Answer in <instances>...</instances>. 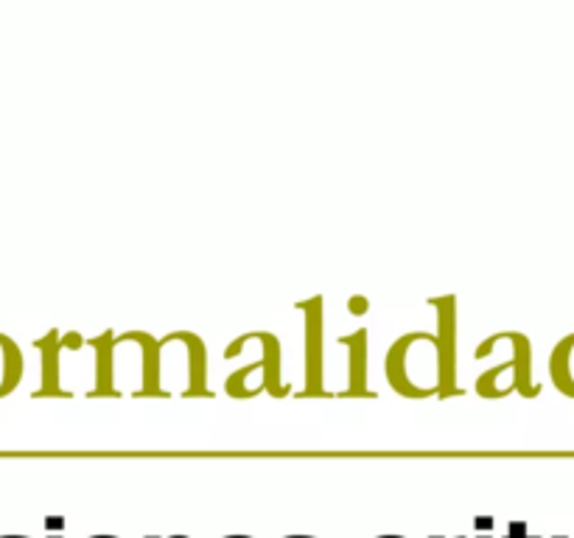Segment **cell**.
Here are the masks:
<instances>
[{
  "instance_id": "obj_11",
  "label": "cell",
  "mask_w": 574,
  "mask_h": 538,
  "mask_svg": "<svg viewBox=\"0 0 574 538\" xmlns=\"http://www.w3.org/2000/svg\"><path fill=\"white\" fill-rule=\"evenodd\" d=\"M42 353V387L36 390V395H67L60 387V356H62V340L60 331H51L49 337H42L36 342Z\"/></svg>"
},
{
  "instance_id": "obj_10",
  "label": "cell",
  "mask_w": 574,
  "mask_h": 538,
  "mask_svg": "<svg viewBox=\"0 0 574 538\" xmlns=\"http://www.w3.org/2000/svg\"><path fill=\"white\" fill-rule=\"evenodd\" d=\"M550 379L566 399H574V331L563 337L550 353Z\"/></svg>"
},
{
  "instance_id": "obj_13",
  "label": "cell",
  "mask_w": 574,
  "mask_h": 538,
  "mask_svg": "<svg viewBox=\"0 0 574 538\" xmlns=\"http://www.w3.org/2000/svg\"><path fill=\"white\" fill-rule=\"evenodd\" d=\"M504 538H539V536H530V527H526V521H510L508 536Z\"/></svg>"
},
{
  "instance_id": "obj_7",
  "label": "cell",
  "mask_w": 574,
  "mask_h": 538,
  "mask_svg": "<svg viewBox=\"0 0 574 538\" xmlns=\"http://www.w3.org/2000/svg\"><path fill=\"white\" fill-rule=\"evenodd\" d=\"M340 345L347 351V387L336 395H345V399H373L376 393L367 384V329L340 337Z\"/></svg>"
},
{
  "instance_id": "obj_2",
  "label": "cell",
  "mask_w": 574,
  "mask_h": 538,
  "mask_svg": "<svg viewBox=\"0 0 574 538\" xmlns=\"http://www.w3.org/2000/svg\"><path fill=\"white\" fill-rule=\"evenodd\" d=\"M258 340L263 345V356L252 365L241 368V371L230 373L228 384H225V393L230 399H252L258 393H270L275 399H286L292 393V384L283 382V351H281V340H278L272 331H247V334H239L228 348H225V359H236L241 351H244L247 342Z\"/></svg>"
},
{
  "instance_id": "obj_6",
  "label": "cell",
  "mask_w": 574,
  "mask_h": 538,
  "mask_svg": "<svg viewBox=\"0 0 574 538\" xmlns=\"http://www.w3.org/2000/svg\"><path fill=\"white\" fill-rule=\"evenodd\" d=\"M121 342H132L144 353V368H140V387L135 390V399H168V390L163 387V351L160 340L149 331H126L118 337Z\"/></svg>"
},
{
  "instance_id": "obj_20",
  "label": "cell",
  "mask_w": 574,
  "mask_h": 538,
  "mask_svg": "<svg viewBox=\"0 0 574 538\" xmlns=\"http://www.w3.org/2000/svg\"><path fill=\"white\" fill-rule=\"evenodd\" d=\"M3 538H29V536H3Z\"/></svg>"
},
{
  "instance_id": "obj_3",
  "label": "cell",
  "mask_w": 574,
  "mask_h": 538,
  "mask_svg": "<svg viewBox=\"0 0 574 538\" xmlns=\"http://www.w3.org/2000/svg\"><path fill=\"white\" fill-rule=\"evenodd\" d=\"M499 337L513 345V356L502 365L484 371L477 379V393L482 399L499 401L508 399L510 390H513L524 399H539L541 384H535L533 379V342H530V337L521 334V331H499Z\"/></svg>"
},
{
  "instance_id": "obj_22",
  "label": "cell",
  "mask_w": 574,
  "mask_h": 538,
  "mask_svg": "<svg viewBox=\"0 0 574 538\" xmlns=\"http://www.w3.org/2000/svg\"><path fill=\"white\" fill-rule=\"evenodd\" d=\"M93 538H118V536H93Z\"/></svg>"
},
{
  "instance_id": "obj_25",
  "label": "cell",
  "mask_w": 574,
  "mask_h": 538,
  "mask_svg": "<svg viewBox=\"0 0 574 538\" xmlns=\"http://www.w3.org/2000/svg\"><path fill=\"white\" fill-rule=\"evenodd\" d=\"M174 538H188V536H174Z\"/></svg>"
},
{
  "instance_id": "obj_9",
  "label": "cell",
  "mask_w": 574,
  "mask_h": 538,
  "mask_svg": "<svg viewBox=\"0 0 574 538\" xmlns=\"http://www.w3.org/2000/svg\"><path fill=\"white\" fill-rule=\"evenodd\" d=\"M87 345L96 353V387L91 390V399H104V395H121V390L115 387V334L113 331H104V334L87 340Z\"/></svg>"
},
{
  "instance_id": "obj_17",
  "label": "cell",
  "mask_w": 574,
  "mask_h": 538,
  "mask_svg": "<svg viewBox=\"0 0 574 538\" xmlns=\"http://www.w3.org/2000/svg\"><path fill=\"white\" fill-rule=\"evenodd\" d=\"M477 538H491V532H479Z\"/></svg>"
},
{
  "instance_id": "obj_4",
  "label": "cell",
  "mask_w": 574,
  "mask_h": 538,
  "mask_svg": "<svg viewBox=\"0 0 574 538\" xmlns=\"http://www.w3.org/2000/svg\"><path fill=\"white\" fill-rule=\"evenodd\" d=\"M429 306L437 314V359H440V376H437V399H455L462 395L457 379V298L440 294L431 298Z\"/></svg>"
},
{
  "instance_id": "obj_19",
  "label": "cell",
  "mask_w": 574,
  "mask_h": 538,
  "mask_svg": "<svg viewBox=\"0 0 574 538\" xmlns=\"http://www.w3.org/2000/svg\"><path fill=\"white\" fill-rule=\"evenodd\" d=\"M429 538H443V536H429ZM455 538H466V536H455Z\"/></svg>"
},
{
  "instance_id": "obj_12",
  "label": "cell",
  "mask_w": 574,
  "mask_h": 538,
  "mask_svg": "<svg viewBox=\"0 0 574 538\" xmlns=\"http://www.w3.org/2000/svg\"><path fill=\"white\" fill-rule=\"evenodd\" d=\"M347 311H351V314H367V311H371V300H367L365 294H356V298L347 300Z\"/></svg>"
},
{
  "instance_id": "obj_14",
  "label": "cell",
  "mask_w": 574,
  "mask_h": 538,
  "mask_svg": "<svg viewBox=\"0 0 574 538\" xmlns=\"http://www.w3.org/2000/svg\"><path fill=\"white\" fill-rule=\"evenodd\" d=\"M473 527H477V536H479V532H491L493 519H491V516H479V519L473 521Z\"/></svg>"
},
{
  "instance_id": "obj_26",
  "label": "cell",
  "mask_w": 574,
  "mask_h": 538,
  "mask_svg": "<svg viewBox=\"0 0 574 538\" xmlns=\"http://www.w3.org/2000/svg\"><path fill=\"white\" fill-rule=\"evenodd\" d=\"M552 538H566V536H552Z\"/></svg>"
},
{
  "instance_id": "obj_15",
  "label": "cell",
  "mask_w": 574,
  "mask_h": 538,
  "mask_svg": "<svg viewBox=\"0 0 574 538\" xmlns=\"http://www.w3.org/2000/svg\"><path fill=\"white\" fill-rule=\"evenodd\" d=\"M45 527H49V530H60V527H65V521H62V519H49V521H45Z\"/></svg>"
},
{
  "instance_id": "obj_24",
  "label": "cell",
  "mask_w": 574,
  "mask_h": 538,
  "mask_svg": "<svg viewBox=\"0 0 574 538\" xmlns=\"http://www.w3.org/2000/svg\"><path fill=\"white\" fill-rule=\"evenodd\" d=\"M144 538H160V536H144Z\"/></svg>"
},
{
  "instance_id": "obj_8",
  "label": "cell",
  "mask_w": 574,
  "mask_h": 538,
  "mask_svg": "<svg viewBox=\"0 0 574 538\" xmlns=\"http://www.w3.org/2000/svg\"><path fill=\"white\" fill-rule=\"evenodd\" d=\"M180 345L186 348L188 356V382L182 395L186 399H210L213 390L208 387V348H205L202 337L194 331H174Z\"/></svg>"
},
{
  "instance_id": "obj_21",
  "label": "cell",
  "mask_w": 574,
  "mask_h": 538,
  "mask_svg": "<svg viewBox=\"0 0 574 538\" xmlns=\"http://www.w3.org/2000/svg\"><path fill=\"white\" fill-rule=\"evenodd\" d=\"M378 538H404V536H378Z\"/></svg>"
},
{
  "instance_id": "obj_1",
  "label": "cell",
  "mask_w": 574,
  "mask_h": 538,
  "mask_svg": "<svg viewBox=\"0 0 574 538\" xmlns=\"http://www.w3.org/2000/svg\"><path fill=\"white\" fill-rule=\"evenodd\" d=\"M384 376L389 387L404 399H431L437 395V337L426 331H409L389 345L384 359Z\"/></svg>"
},
{
  "instance_id": "obj_18",
  "label": "cell",
  "mask_w": 574,
  "mask_h": 538,
  "mask_svg": "<svg viewBox=\"0 0 574 538\" xmlns=\"http://www.w3.org/2000/svg\"><path fill=\"white\" fill-rule=\"evenodd\" d=\"M225 538H252V536H225Z\"/></svg>"
},
{
  "instance_id": "obj_16",
  "label": "cell",
  "mask_w": 574,
  "mask_h": 538,
  "mask_svg": "<svg viewBox=\"0 0 574 538\" xmlns=\"http://www.w3.org/2000/svg\"><path fill=\"white\" fill-rule=\"evenodd\" d=\"M283 538H317V536H283Z\"/></svg>"
},
{
  "instance_id": "obj_23",
  "label": "cell",
  "mask_w": 574,
  "mask_h": 538,
  "mask_svg": "<svg viewBox=\"0 0 574 538\" xmlns=\"http://www.w3.org/2000/svg\"><path fill=\"white\" fill-rule=\"evenodd\" d=\"M49 538H62V536H56V532H51V536Z\"/></svg>"
},
{
  "instance_id": "obj_5",
  "label": "cell",
  "mask_w": 574,
  "mask_h": 538,
  "mask_svg": "<svg viewBox=\"0 0 574 538\" xmlns=\"http://www.w3.org/2000/svg\"><path fill=\"white\" fill-rule=\"evenodd\" d=\"M305 320V387L303 399L325 395V300L312 298L298 303Z\"/></svg>"
}]
</instances>
